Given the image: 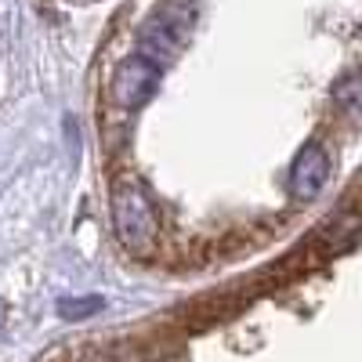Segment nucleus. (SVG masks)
Instances as JSON below:
<instances>
[{
    "label": "nucleus",
    "instance_id": "nucleus-1",
    "mask_svg": "<svg viewBox=\"0 0 362 362\" xmlns=\"http://www.w3.org/2000/svg\"><path fill=\"white\" fill-rule=\"evenodd\" d=\"M112 232L119 247L134 257H148L160 247V210L134 177H116L112 185Z\"/></svg>",
    "mask_w": 362,
    "mask_h": 362
},
{
    "label": "nucleus",
    "instance_id": "nucleus-2",
    "mask_svg": "<svg viewBox=\"0 0 362 362\" xmlns=\"http://www.w3.org/2000/svg\"><path fill=\"white\" fill-rule=\"evenodd\" d=\"M196 25V0H167L156 15L141 25L138 33V54L156 69L177 62V54L185 51L189 37Z\"/></svg>",
    "mask_w": 362,
    "mask_h": 362
},
{
    "label": "nucleus",
    "instance_id": "nucleus-3",
    "mask_svg": "<svg viewBox=\"0 0 362 362\" xmlns=\"http://www.w3.org/2000/svg\"><path fill=\"white\" fill-rule=\"evenodd\" d=\"M156 87H160V69L153 62H145L141 54H131L116 66L112 83H109V98L119 109H141L153 102Z\"/></svg>",
    "mask_w": 362,
    "mask_h": 362
},
{
    "label": "nucleus",
    "instance_id": "nucleus-4",
    "mask_svg": "<svg viewBox=\"0 0 362 362\" xmlns=\"http://www.w3.org/2000/svg\"><path fill=\"white\" fill-rule=\"evenodd\" d=\"M329 181V156L322 145H305L290 170V189L297 199H315Z\"/></svg>",
    "mask_w": 362,
    "mask_h": 362
},
{
    "label": "nucleus",
    "instance_id": "nucleus-5",
    "mask_svg": "<svg viewBox=\"0 0 362 362\" xmlns=\"http://www.w3.org/2000/svg\"><path fill=\"white\" fill-rule=\"evenodd\" d=\"M105 308L102 297H66L58 300V315L62 319H87V315H98Z\"/></svg>",
    "mask_w": 362,
    "mask_h": 362
}]
</instances>
